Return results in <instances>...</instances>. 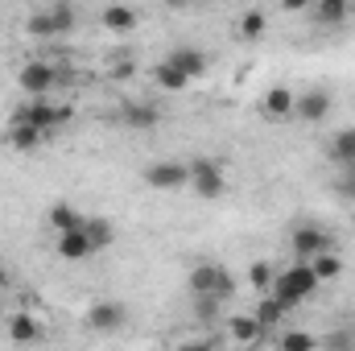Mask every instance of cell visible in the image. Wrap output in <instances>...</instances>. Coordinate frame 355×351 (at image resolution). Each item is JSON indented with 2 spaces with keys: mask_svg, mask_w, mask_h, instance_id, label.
Listing matches in <instances>:
<instances>
[{
  "mask_svg": "<svg viewBox=\"0 0 355 351\" xmlns=\"http://www.w3.org/2000/svg\"><path fill=\"white\" fill-rule=\"evenodd\" d=\"M277 348H285V351H314V348H318V339H314V335H306V331H289V335H281V339H277Z\"/></svg>",
  "mask_w": 355,
  "mask_h": 351,
  "instance_id": "4316f807",
  "label": "cell"
},
{
  "mask_svg": "<svg viewBox=\"0 0 355 351\" xmlns=\"http://www.w3.org/2000/svg\"><path fill=\"white\" fill-rule=\"evenodd\" d=\"M83 219H87V215H79L71 203H54V207L46 211V223H50L54 232H75V228H83Z\"/></svg>",
  "mask_w": 355,
  "mask_h": 351,
  "instance_id": "5bb4252c",
  "label": "cell"
},
{
  "mask_svg": "<svg viewBox=\"0 0 355 351\" xmlns=\"http://www.w3.org/2000/svg\"><path fill=\"white\" fill-rule=\"evenodd\" d=\"M166 4H170V8H182V4H190V0H166Z\"/></svg>",
  "mask_w": 355,
  "mask_h": 351,
  "instance_id": "1f68e13d",
  "label": "cell"
},
{
  "mask_svg": "<svg viewBox=\"0 0 355 351\" xmlns=\"http://www.w3.org/2000/svg\"><path fill=\"white\" fill-rule=\"evenodd\" d=\"M153 83H157L162 91H186V83H190V75H186V71H178L174 62L166 58V62H162V67L153 71Z\"/></svg>",
  "mask_w": 355,
  "mask_h": 351,
  "instance_id": "e0dca14e",
  "label": "cell"
},
{
  "mask_svg": "<svg viewBox=\"0 0 355 351\" xmlns=\"http://www.w3.org/2000/svg\"><path fill=\"white\" fill-rule=\"evenodd\" d=\"M293 116H297V120H310V124L327 120V116H331V95L322 87H310L306 95L293 99Z\"/></svg>",
  "mask_w": 355,
  "mask_h": 351,
  "instance_id": "9c48e42d",
  "label": "cell"
},
{
  "mask_svg": "<svg viewBox=\"0 0 355 351\" xmlns=\"http://www.w3.org/2000/svg\"><path fill=\"white\" fill-rule=\"evenodd\" d=\"M318 25H343L347 21V4H339V0H318Z\"/></svg>",
  "mask_w": 355,
  "mask_h": 351,
  "instance_id": "cb8c5ba5",
  "label": "cell"
},
{
  "mask_svg": "<svg viewBox=\"0 0 355 351\" xmlns=\"http://www.w3.org/2000/svg\"><path fill=\"white\" fill-rule=\"evenodd\" d=\"M71 25H75V8L62 0V4H54V8H42V12H33L25 29H29L33 37H58V33H67Z\"/></svg>",
  "mask_w": 355,
  "mask_h": 351,
  "instance_id": "277c9868",
  "label": "cell"
},
{
  "mask_svg": "<svg viewBox=\"0 0 355 351\" xmlns=\"http://www.w3.org/2000/svg\"><path fill=\"white\" fill-rule=\"evenodd\" d=\"M42 141H46V128H37V124H25V120L8 124V145H12L17 153H33Z\"/></svg>",
  "mask_w": 355,
  "mask_h": 351,
  "instance_id": "7c38bea8",
  "label": "cell"
},
{
  "mask_svg": "<svg viewBox=\"0 0 355 351\" xmlns=\"http://www.w3.org/2000/svg\"><path fill=\"white\" fill-rule=\"evenodd\" d=\"M339 4H352V0H339Z\"/></svg>",
  "mask_w": 355,
  "mask_h": 351,
  "instance_id": "836d02e7",
  "label": "cell"
},
{
  "mask_svg": "<svg viewBox=\"0 0 355 351\" xmlns=\"http://www.w3.org/2000/svg\"><path fill=\"white\" fill-rule=\"evenodd\" d=\"M310 264H314L318 281H331V277H339V273H343V261H339V257H335L331 248H327V252H318V257H314Z\"/></svg>",
  "mask_w": 355,
  "mask_h": 351,
  "instance_id": "484cf974",
  "label": "cell"
},
{
  "mask_svg": "<svg viewBox=\"0 0 355 351\" xmlns=\"http://www.w3.org/2000/svg\"><path fill=\"white\" fill-rule=\"evenodd\" d=\"M261 33H265V12H257V8L244 12V17H240V37L252 42V37H261Z\"/></svg>",
  "mask_w": 355,
  "mask_h": 351,
  "instance_id": "83f0119b",
  "label": "cell"
},
{
  "mask_svg": "<svg viewBox=\"0 0 355 351\" xmlns=\"http://www.w3.org/2000/svg\"><path fill=\"white\" fill-rule=\"evenodd\" d=\"M186 285H190V293H215L223 302L236 293V277L223 264H194L190 277H186Z\"/></svg>",
  "mask_w": 355,
  "mask_h": 351,
  "instance_id": "7a4b0ae2",
  "label": "cell"
},
{
  "mask_svg": "<svg viewBox=\"0 0 355 351\" xmlns=\"http://www.w3.org/2000/svg\"><path fill=\"white\" fill-rule=\"evenodd\" d=\"M318 285H322V281H318L314 264H310V261H297L293 268H285V273H277V277H272L268 293H272V298H281V302H285V310H289V306L306 302Z\"/></svg>",
  "mask_w": 355,
  "mask_h": 351,
  "instance_id": "6da1fadb",
  "label": "cell"
},
{
  "mask_svg": "<svg viewBox=\"0 0 355 351\" xmlns=\"http://www.w3.org/2000/svg\"><path fill=\"white\" fill-rule=\"evenodd\" d=\"M331 248V236L322 232V228H314V223H302V228H293V236H289V252L297 257V261H314L318 252H327Z\"/></svg>",
  "mask_w": 355,
  "mask_h": 351,
  "instance_id": "8992f818",
  "label": "cell"
},
{
  "mask_svg": "<svg viewBox=\"0 0 355 351\" xmlns=\"http://www.w3.org/2000/svg\"><path fill=\"white\" fill-rule=\"evenodd\" d=\"M87 327L91 331H120L124 327V306L120 302H95L87 310Z\"/></svg>",
  "mask_w": 355,
  "mask_h": 351,
  "instance_id": "8fae6325",
  "label": "cell"
},
{
  "mask_svg": "<svg viewBox=\"0 0 355 351\" xmlns=\"http://www.w3.org/2000/svg\"><path fill=\"white\" fill-rule=\"evenodd\" d=\"M293 99H297V95H293L289 87H272L265 95V116L268 120H285V116H293Z\"/></svg>",
  "mask_w": 355,
  "mask_h": 351,
  "instance_id": "9a60e30c",
  "label": "cell"
},
{
  "mask_svg": "<svg viewBox=\"0 0 355 351\" xmlns=\"http://www.w3.org/2000/svg\"><path fill=\"white\" fill-rule=\"evenodd\" d=\"M272 277H277V273H272V264H265V261H257V264H252V273H248V281H252L257 289H268V285H272Z\"/></svg>",
  "mask_w": 355,
  "mask_h": 351,
  "instance_id": "f1b7e54d",
  "label": "cell"
},
{
  "mask_svg": "<svg viewBox=\"0 0 355 351\" xmlns=\"http://www.w3.org/2000/svg\"><path fill=\"white\" fill-rule=\"evenodd\" d=\"M281 8H285V12H310L314 0H281Z\"/></svg>",
  "mask_w": 355,
  "mask_h": 351,
  "instance_id": "4dcf8cb0",
  "label": "cell"
},
{
  "mask_svg": "<svg viewBox=\"0 0 355 351\" xmlns=\"http://www.w3.org/2000/svg\"><path fill=\"white\" fill-rule=\"evenodd\" d=\"M83 228H87V236H91V244H95V252H99V248H107V244L116 240V228H112V219L87 215V219H83Z\"/></svg>",
  "mask_w": 355,
  "mask_h": 351,
  "instance_id": "ffe728a7",
  "label": "cell"
},
{
  "mask_svg": "<svg viewBox=\"0 0 355 351\" xmlns=\"http://www.w3.org/2000/svg\"><path fill=\"white\" fill-rule=\"evenodd\" d=\"M17 120L37 124V128H46V132H50L54 124H67V120H71V108H54L46 95H33L25 108H17V112H12V124H17Z\"/></svg>",
  "mask_w": 355,
  "mask_h": 351,
  "instance_id": "3957f363",
  "label": "cell"
},
{
  "mask_svg": "<svg viewBox=\"0 0 355 351\" xmlns=\"http://www.w3.org/2000/svg\"><path fill=\"white\" fill-rule=\"evenodd\" d=\"M219 306H223V298H215V293H194V318H198V323H215V318H219Z\"/></svg>",
  "mask_w": 355,
  "mask_h": 351,
  "instance_id": "603a6c76",
  "label": "cell"
},
{
  "mask_svg": "<svg viewBox=\"0 0 355 351\" xmlns=\"http://www.w3.org/2000/svg\"><path fill=\"white\" fill-rule=\"evenodd\" d=\"M331 162H335V166H355V128L335 132V141H331Z\"/></svg>",
  "mask_w": 355,
  "mask_h": 351,
  "instance_id": "2e32d148",
  "label": "cell"
},
{
  "mask_svg": "<svg viewBox=\"0 0 355 351\" xmlns=\"http://www.w3.org/2000/svg\"><path fill=\"white\" fill-rule=\"evenodd\" d=\"M62 261H87L91 252H95V244H91L87 228H75V232H58V248H54Z\"/></svg>",
  "mask_w": 355,
  "mask_h": 351,
  "instance_id": "30bf717a",
  "label": "cell"
},
{
  "mask_svg": "<svg viewBox=\"0 0 355 351\" xmlns=\"http://www.w3.org/2000/svg\"><path fill=\"white\" fill-rule=\"evenodd\" d=\"M265 335V327H261V318L252 314V318H232V339L236 343H257Z\"/></svg>",
  "mask_w": 355,
  "mask_h": 351,
  "instance_id": "7402d4cb",
  "label": "cell"
},
{
  "mask_svg": "<svg viewBox=\"0 0 355 351\" xmlns=\"http://www.w3.org/2000/svg\"><path fill=\"white\" fill-rule=\"evenodd\" d=\"M103 25H107L112 33H128V29L137 25V12H132L128 4H107V8H103Z\"/></svg>",
  "mask_w": 355,
  "mask_h": 351,
  "instance_id": "ac0fdd59",
  "label": "cell"
},
{
  "mask_svg": "<svg viewBox=\"0 0 355 351\" xmlns=\"http://www.w3.org/2000/svg\"><path fill=\"white\" fill-rule=\"evenodd\" d=\"M145 186H153V190H182V186H190V166L157 162V166L145 170Z\"/></svg>",
  "mask_w": 355,
  "mask_h": 351,
  "instance_id": "52a82bcc",
  "label": "cell"
},
{
  "mask_svg": "<svg viewBox=\"0 0 355 351\" xmlns=\"http://www.w3.org/2000/svg\"><path fill=\"white\" fill-rule=\"evenodd\" d=\"M166 58L174 62L178 71H186L190 79H198V75L207 71V54H202V50H194V46H174V50H170Z\"/></svg>",
  "mask_w": 355,
  "mask_h": 351,
  "instance_id": "4fadbf2b",
  "label": "cell"
},
{
  "mask_svg": "<svg viewBox=\"0 0 355 351\" xmlns=\"http://www.w3.org/2000/svg\"><path fill=\"white\" fill-rule=\"evenodd\" d=\"M223 170L211 162V157H194L190 162V190L198 194V198H219L223 194Z\"/></svg>",
  "mask_w": 355,
  "mask_h": 351,
  "instance_id": "5b68a950",
  "label": "cell"
},
{
  "mask_svg": "<svg viewBox=\"0 0 355 351\" xmlns=\"http://www.w3.org/2000/svg\"><path fill=\"white\" fill-rule=\"evenodd\" d=\"M17 83L29 91V95H50V91H54V83H58V71H54L50 62H25Z\"/></svg>",
  "mask_w": 355,
  "mask_h": 351,
  "instance_id": "ba28073f",
  "label": "cell"
},
{
  "mask_svg": "<svg viewBox=\"0 0 355 351\" xmlns=\"http://www.w3.org/2000/svg\"><path fill=\"white\" fill-rule=\"evenodd\" d=\"M335 190L343 194V198H355V166H343V174L335 182Z\"/></svg>",
  "mask_w": 355,
  "mask_h": 351,
  "instance_id": "f546056e",
  "label": "cell"
},
{
  "mask_svg": "<svg viewBox=\"0 0 355 351\" xmlns=\"http://www.w3.org/2000/svg\"><path fill=\"white\" fill-rule=\"evenodd\" d=\"M120 120H124L128 128H153V124H157V108H153V103H128V108L120 112Z\"/></svg>",
  "mask_w": 355,
  "mask_h": 351,
  "instance_id": "d6986e66",
  "label": "cell"
},
{
  "mask_svg": "<svg viewBox=\"0 0 355 351\" xmlns=\"http://www.w3.org/2000/svg\"><path fill=\"white\" fill-rule=\"evenodd\" d=\"M257 318H261V327H277V323H281V318H285V302H281V298H272V293H268L265 302H261V306H257Z\"/></svg>",
  "mask_w": 355,
  "mask_h": 351,
  "instance_id": "d4e9b609",
  "label": "cell"
},
{
  "mask_svg": "<svg viewBox=\"0 0 355 351\" xmlns=\"http://www.w3.org/2000/svg\"><path fill=\"white\" fill-rule=\"evenodd\" d=\"M0 289H8V273H0Z\"/></svg>",
  "mask_w": 355,
  "mask_h": 351,
  "instance_id": "d6a6232c",
  "label": "cell"
},
{
  "mask_svg": "<svg viewBox=\"0 0 355 351\" xmlns=\"http://www.w3.org/2000/svg\"><path fill=\"white\" fill-rule=\"evenodd\" d=\"M8 339H17V343H33V339H37V323H33V314H12V318H8Z\"/></svg>",
  "mask_w": 355,
  "mask_h": 351,
  "instance_id": "44dd1931",
  "label": "cell"
}]
</instances>
